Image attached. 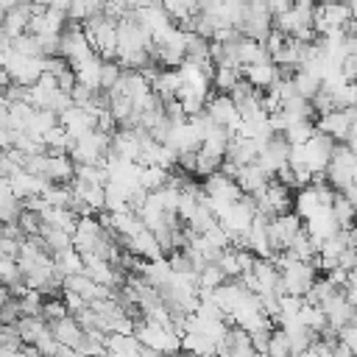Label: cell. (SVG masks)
<instances>
[{
  "instance_id": "1",
  "label": "cell",
  "mask_w": 357,
  "mask_h": 357,
  "mask_svg": "<svg viewBox=\"0 0 357 357\" xmlns=\"http://www.w3.org/2000/svg\"><path fill=\"white\" fill-rule=\"evenodd\" d=\"M351 20H354V11L343 0H321L315 6L312 28H315L318 36H326V33H335V31H346Z\"/></svg>"
},
{
  "instance_id": "2",
  "label": "cell",
  "mask_w": 357,
  "mask_h": 357,
  "mask_svg": "<svg viewBox=\"0 0 357 357\" xmlns=\"http://www.w3.org/2000/svg\"><path fill=\"white\" fill-rule=\"evenodd\" d=\"M3 67H6V73L11 78V84H20V86H33L45 75V59L22 56L17 50L3 53Z\"/></svg>"
},
{
  "instance_id": "3",
  "label": "cell",
  "mask_w": 357,
  "mask_h": 357,
  "mask_svg": "<svg viewBox=\"0 0 357 357\" xmlns=\"http://www.w3.org/2000/svg\"><path fill=\"white\" fill-rule=\"evenodd\" d=\"M109 148H112V134H103V131L95 128L92 134H86V137H81V139L73 142L70 159L75 165H103Z\"/></svg>"
},
{
  "instance_id": "4",
  "label": "cell",
  "mask_w": 357,
  "mask_h": 357,
  "mask_svg": "<svg viewBox=\"0 0 357 357\" xmlns=\"http://www.w3.org/2000/svg\"><path fill=\"white\" fill-rule=\"evenodd\" d=\"M271 22H273V14L268 11L265 0H251V3L245 6V14H243V22L237 25V31H240L243 36H248V39L265 42L268 33L273 31Z\"/></svg>"
},
{
  "instance_id": "5",
  "label": "cell",
  "mask_w": 357,
  "mask_h": 357,
  "mask_svg": "<svg viewBox=\"0 0 357 357\" xmlns=\"http://www.w3.org/2000/svg\"><path fill=\"white\" fill-rule=\"evenodd\" d=\"M89 53H95V50L89 45V36H86L84 25L81 22H67V28L61 31V39H59V56L67 64H75V61L86 59Z\"/></svg>"
},
{
  "instance_id": "6",
  "label": "cell",
  "mask_w": 357,
  "mask_h": 357,
  "mask_svg": "<svg viewBox=\"0 0 357 357\" xmlns=\"http://www.w3.org/2000/svg\"><path fill=\"white\" fill-rule=\"evenodd\" d=\"M304 229V220L296 215V212H284V215H276L268 226V234H271V245H273V254H282L293 245V240L301 234Z\"/></svg>"
},
{
  "instance_id": "7",
  "label": "cell",
  "mask_w": 357,
  "mask_h": 357,
  "mask_svg": "<svg viewBox=\"0 0 357 357\" xmlns=\"http://www.w3.org/2000/svg\"><path fill=\"white\" fill-rule=\"evenodd\" d=\"M351 126H354V106L351 109H332V112L318 114L315 131L326 134L335 142H346L351 137Z\"/></svg>"
},
{
  "instance_id": "8",
  "label": "cell",
  "mask_w": 357,
  "mask_h": 357,
  "mask_svg": "<svg viewBox=\"0 0 357 357\" xmlns=\"http://www.w3.org/2000/svg\"><path fill=\"white\" fill-rule=\"evenodd\" d=\"M106 226L95 218V215H81L78 223H75V231H73V243H75V251L78 254H92L103 240H106Z\"/></svg>"
},
{
  "instance_id": "9",
  "label": "cell",
  "mask_w": 357,
  "mask_h": 357,
  "mask_svg": "<svg viewBox=\"0 0 357 357\" xmlns=\"http://www.w3.org/2000/svg\"><path fill=\"white\" fill-rule=\"evenodd\" d=\"M95 114L98 112H89V109H84V106H67L61 114H59V126L73 137V142L75 139H81V137H86V134H92L95 131Z\"/></svg>"
},
{
  "instance_id": "10",
  "label": "cell",
  "mask_w": 357,
  "mask_h": 357,
  "mask_svg": "<svg viewBox=\"0 0 357 357\" xmlns=\"http://www.w3.org/2000/svg\"><path fill=\"white\" fill-rule=\"evenodd\" d=\"M321 310H324V315H326V324L332 326V329H346L349 324H354V318H357V310L346 301V296L343 293H335V296H329L324 304H321Z\"/></svg>"
},
{
  "instance_id": "11",
  "label": "cell",
  "mask_w": 357,
  "mask_h": 357,
  "mask_svg": "<svg viewBox=\"0 0 357 357\" xmlns=\"http://www.w3.org/2000/svg\"><path fill=\"white\" fill-rule=\"evenodd\" d=\"M243 78H245L254 89L265 92V89H271V86L276 84V78H279V67H276L271 59H268V61H257V64L243 67Z\"/></svg>"
},
{
  "instance_id": "12",
  "label": "cell",
  "mask_w": 357,
  "mask_h": 357,
  "mask_svg": "<svg viewBox=\"0 0 357 357\" xmlns=\"http://www.w3.org/2000/svg\"><path fill=\"white\" fill-rule=\"evenodd\" d=\"M234 181H237V187L243 190V195H257V192L271 181V176H268L257 162H251V165H243V167L237 170Z\"/></svg>"
},
{
  "instance_id": "13",
  "label": "cell",
  "mask_w": 357,
  "mask_h": 357,
  "mask_svg": "<svg viewBox=\"0 0 357 357\" xmlns=\"http://www.w3.org/2000/svg\"><path fill=\"white\" fill-rule=\"evenodd\" d=\"M47 326H50L53 337H56L61 346H70V349H75V346L81 343V337H84V326L78 324L75 315H64V318H59V321H53V324H47Z\"/></svg>"
},
{
  "instance_id": "14",
  "label": "cell",
  "mask_w": 357,
  "mask_h": 357,
  "mask_svg": "<svg viewBox=\"0 0 357 357\" xmlns=\"http://www.w3.org/2000/svg\"><path fill=\"white\" fill-rule=\"evenodd\" d=\"M332 215H335V223H337L340 231H349V229L357 223L354 204H351L343 192H335V198H332Z\"/></svg>"
},
{
  "instance_id": "15",
  "label": "cell",
  "mask_w": 357,
  "mask_h": 357,
  "mask_svg": "<svg viewBox=\"0 0 357 357\" xmlns=\"http://www.w3.org/2000/svg\"><path fill=\"white\" fill-rule=\"evenodd\" d=\"M240 81H243V70H240V67L218 64V67L212 70V86H215L218 92H223V95H229Z\"/></svg>"
},
{
  "instance_id": "16",
  "label": "cell",
  "mask_w": 357,
  "mask_h": 357,
  "mask_svg": "<svg viewBox=\"0 0 357 357\" xmlns=\"http://www.w3.org/2000/svg\"><path fill=\"white\" fill-rule=\"evenodd\" d=\"M318 248H321V243H318L307 229H301V234L293 240V245H290L287 251H290L296 259H301V262H315Z\"/></svg>"
},
{
  "instance_id": "17",
  "label": "cell",
  "mask_w": 357,
  "mask_h": 357,
  "mask_svg": "<svg viewBox=\"0 0 357 357\" xmlns=\"http://www.w3.org/2000/svg\"><path fill=\"white\" fill-rule=\"evenodd\" d=\"M293 86H296V95L304 98V100H312L318 92H321V78L310 70H296L293 73Z\"/></svg>"
},
{
  "instance_id": "18",
  "label": "cell",
  "mask_w": 357,
  "mask_h": 357,
  "mask_svg": "<svg viewBox=\"0 0 357 357\" xmlns=\"http://www.w3.org/2000/svg\"><path fill=\"white\" fill-rule=\"evenodd\" d=\"M103 6H106V0H73L67 20H70V22H81V25H84L86 20H92V17L103 14Z\"/></svg>"
},
{
  "instance_id": "19",
  "label": "cell",
  "mask_w": 357,
  "mask_h": 357,
  "mask_svg": "<svg viewBox=\"0 0 357 357\" xmlns=\"http://www.w3.org/2000/svg\"><path fill=\"white\" fill-rule=\"evenodd\" d=\"M298 324H304L310 332H315V335H321L329 324H326V315H324V310L318 307V304H307L304 301V307H301V312H298Z\"/></svg>"
},
{
  "instance_id": "20",
  "label": "cell",
  "mask_w": 357,
  "mask_h": 357,
  "mask_svg": "<svg viewBox=\"0 0 357 357\" xmlns=\"http://www.w3.org/2000/svg\"><path fill=\"white\" fill-rule=\"evenodd\" d=\"M265 357H293V349H290V340H287V332L279 326V329H271V337H268V351Z\"/></svg>"
},
{
  "instance_id": "21",
  "label": "cell",
  "mask_w": 357,
  "mask_h": 357,
  "mask_svg": "<svg viewBox=\"0 0 357 357\" xmlns=\"http://www.w3.org/2000/svg\"><path fill=\"white\" fill-rule=\"evenodd\" d=\"M284 137H287L290 145H304L307 139L315 137V123H312V120H298V123H293V126L284 131Z\"/></svg>"
},
{
  "instance_id": "22",
  "label": "cell",
  "mask_w": 357,
  "mask_h": 357,
  "mask_svg": "<svg viewBox=\"0 0 357 357\" xmlns=\"http://www.w3.org/2000/svg\"><path fill=\"white\" fill-rule=\"evenodd\" d=\"M120 75H123V67L112 59V61H103V67H100V92H112L114 86H117V81H120Z\"/></svg>"
},
{
  "instance_id": "23",
  "label": "cell",
  "mask_w": 357,
  "mask_h": 357,
  "mask_svg": "<svg viewBox=\"0 0 357 357\" xmlns=\"http://www.w3.org/2000/svg\"><path fill=\"white\" fill-rule=\"evenodd\" d=\"M70 6H73V0H47V8H53V11H59V14H70Z\"/></svg>"
},
{
  "instance_id": "24",
  "label": "cell",
  "mask_w": 357,
  "mask_h": 357,
  "mask_svg": "<svg viewBox=\"0 0 357 357\" xmlns=\"http://www.w3.org/2000/svg\"><path fill=\"white\" fill-rule=\"evenodd\" d=\"M343 195H346V198H349V201L354 204V212H357V181H354V184H351V187H349V190H346Z\"/></svg>"
},
{
  "instance_id": "25",
  "label": "cell",
  "mask_w": 357,
  "mask_h": 357,
  "mask_svg": "<svg viewBox=\"0 0 357 357\" xmlns=\"http://www.w3.org/2000/svg\"><path fill=\"white\" fill-rule=\"evenodd\" d=\"M8 296H11V293H8V287H6V284H3V282H0V304H3V301H6V298H8Z\"/></svg>"
},
{
  "instance_id": "26",
  "label": "cell",
  "mask_w": 357,
  "mask_h": 357,
  "mask_svg": "<svg viewBox=\"0 0 357 357\" xmlns=\"http://www.w3.org/2000/svg\"><path fill=\"white\" fill-rule=\"evenodd\" d=\"M156 3H162V0H139V6H156Z\"/></svg>"
},
{
  "instance_id": "27",
  "label": "cell",
  "mask_w": 357,
  "mask_h": 357,
  "mask_svg": "<svg viewBox=\"0 0 357 357\" xmlns=\"http://www.w3.org/2000/svg\"><path fill=\"white\" fill-rule=\"evenodd\" d=\"M212 357H223V354H212Z\"/></svg>"
},
{
  "instance_id": "28",
  "label": "cell",
  "mask_w": 357,
  "mask_h": 357,
  "mask_svg": "<svg viewBox=\"0 0 357 357\" xmlns=\"http://www.w3.org/2000/svg\"><path fill=\"white\" fill-rule=\"evenodd\" d=\"M0 64H3V56H0Z\"/></svg>"
}]
</instances>
